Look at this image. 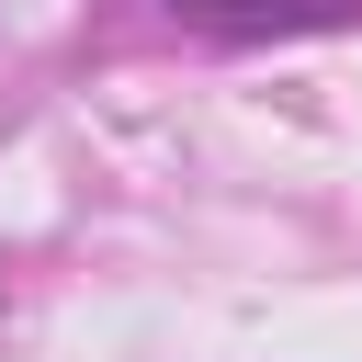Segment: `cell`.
Here are the masks:
<instances>
[{
	"instance_id": "obj_1",
	"label": "cell",
	"mask_w": 362,
	"mask_h": 362,
	"mask_svg": "<svg viewBox=\"0 0 362 362\" xmlns=\"http://www.w3.org/2000/svg\"><path fill=\"white\" fill-rule=\"evenodd\" d=\"M158 11H181V23H204V34H317V23H339L351 0H158Z\"/></svg>"
}]
</instances>
